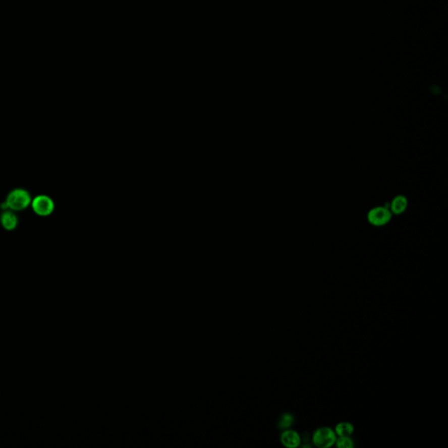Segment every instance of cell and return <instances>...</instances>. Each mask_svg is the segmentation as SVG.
I'll return each mask as SVG.
<instances>
[{"label": "cell", "instance_id": "cell-1", "mask_svg": "<svg viewBox=\"0 0 448 448\" xmlns=\"http://www.w3.org/2000/svg\"><path fill=\"white\" fill-rule=\"evenodd\" d=\"M29 193L23 188H16L7 195V201L8 208L11 210L20 211L26 209L31 203Z\"/></svg>", "mask_w": 448, "mask_h": 448}, {"label": "cell", "instance_id": "cell-2", "mask_svg": "<svg viewBox=\"0 0 448 448\" xmlns=\"http://www.w3.org/2000/svg\"><path fill=\"white\" fill-rule=\"evenodd\" d=\"M391 212L388 207L385 206H377L371 208L367 214V220L369 223L376 226L381 227L389 223L392 218Z\"/></svg>", "mask_w": 448, "mask_h": 448}, {"label": "cell", "instance_id": "cell-3", "mask_svg": "<svg viewBox=\"0 0 448 448\" xmlns=\"http://www.w3.org/2000/svg\"><path fill=\"white\" fill-rule=\"evenodd\" d=\"M312 438L318 447L327 448L335 444L336 434L329 427H320L314 432Z\"/></svg>", "mask_w": 448, "mask_h": 448}, {"label": "cell", "instance_id": "cell-4", "mask_svg": "<svg viewBox=\"0 0 448 448\" xmlns=\"http://www.w3.org/2000/svg\"><path fill=\"white\" fill-rule=\"evenodd\" d=\"M32 208L35 214L40 216H48L53 213L54 203L47 195H38L32 201Z\"/></svg>", "mask_w": 448, "mask_h": 448}, {"label": "cell", "instance_id": "cell-5", "mask_svg": "<svg viewBox=\"0 0 448 448\" xmlns=\"http://www.w3.org/2000/svg\"><path fill=\"white\" fill-rule=\"evenodd\" d=\"M407 207H408L407 198L405 195H399L392 199L388 208L391 212L392 214L399 215V214H403L406 210Z\"/></svg>", "mask_w": 448, "mask_h": 448}, {"label": "cell", "instance_id": "cell-6", "mask_svg": "<svg viewBox=\"0 0 448 448\" xmlns=\"http://www.w3.org/2000/svg\"><path fill=\"white\" fill-rule=\"evenodd\" d=\"M281 443L283 444L286 447L295 448L298 447L300 445L301 438L298 432L293 430H286L285 432L281 434L280 438Z\"/></svg>", "mask_w": 448, "mask_h": 448}, {"label": "cell", "instance_id": "cell-7", "mask_svg": "<svg viewBox=\"0 0 448 448\" xmlns=\"http://www.w3.org/2000/svg\"><path fill=\"white\" fill-rule=\"evenodd\" d=\"M0 222L2 224L4 229L8 231L15 230L18 225V217L12 210L3 211L0 216Z\"/></svg>", "mask_w": 448, "mask_h": 448}, {"label": "cell", "instance_id": "cell-8", "mask_svg": "<svg viewBox=\"0 0 448 448\" xmlns=\"http://www.w3.org/2000/svg\"><path fill=\"white\" fill-rule=\"evenodd\" d=\"M354 432V426L349 422H342L336 425L335 434L339 437L350 436Z\"/></svg>", "mask_w": 448, "mask_h": 448}, {"label": "cell", "instance_id": "cell-9", "mask_svg": "<svg viewBox=\"0 0 448 448\" xmlns=\"http://www.w3.org/2000/svg\"><path fill=\"white\" fill-rule=\"evenodd\" d=\"M294 419V416L292 415L291 413H284L277 421L278 428L281 430H287L290 427L291 425H293Z\"/></svg>", "mask_w": 448, "mask_h": 448}, {"label": "cell", "instance_id": "cell-10", "mask_svg": "<svg viewBox=\"0 0 448 448\" xmlns=\"http://www.w3.org/2000/svg\"><path fill=\"white\" fill-rule=\"evenodd\" d=\"M336 445L339 448H353L354 447V442L350 438V436L347 437H339L338 439H336Z\"/></svg>", "mask_w": 448, "mask_h": 448}, {"label": "cell", "instance_id": "cell-11", "mask_svg": "<svg viewBox=\"0 0 448 448\" xmlns=\"http://www.w3.org/2000/svg\"><path fill=\"white\" fill-rule=\"evenodd\" d=\"M309 433H307V432H305L304 434H302V439H303L304 442H308L309 441Z\"/></svg>", "mask_w": 448, "mask_h": 448}]
</instances>
